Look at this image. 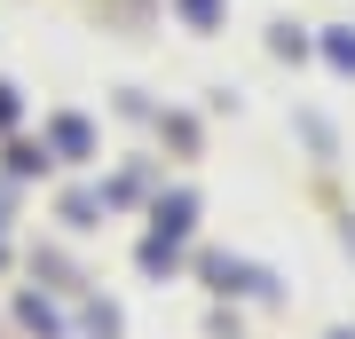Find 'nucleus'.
<instances>
[{"label": "nucleus", "mask_w": 355, "mask_h": 339, "mask_svg": "<svg viewBox=\"0 0 355 339\" xmlns=\"http://www.w3.org/2000/svg\"><path fill=\"white\" fill-rule=\"evenodd\" d=\"M55 150H64V158H87V126H79V119H55Z\"/></svg>", "instance_id": "f257e3e1"}, {"label": "nucleus", "mask_w": 355, "mask_h": 339, "mask_svg": "<svg viewBox=\"0 0 355 339\" xmlns=\"http://www.w3.org/2000/svg\"><path fill=\"white\" fill-rule=\"evenodd\" d=\"M182 16H190L198 32H214V24H221V0H182Z\"/></svg>", "instance_id": "f03ea898"}, {"label": "nucleus", "mask_w": 355, "mask_h": 339, "mask_svg": "<svg viewBox=\"0 0 355 339\" xmlns=\"http://www.w3.org/2000/svg\"><path fill=\"white\" fill-rule=\"evenodd\" d=\"M324 55L340 63V71H355V32H331V40H324Z\"/></svg>", "instance_id": "7ed1b4c3"}, {"label": "nucleus", "mask_w": 355, "mask_h": 339, "mask_svg": "<svg viewBox=\"0 0 355 339\" xmlns=\"http://www.w3.org/2000/svg\"><path fill=\"white\" fill-rule=\"evenodd\" d=\"M340 339H347V331H340Z\"/></svg>", "instance_id": "20e7f679"}]
</instances>
